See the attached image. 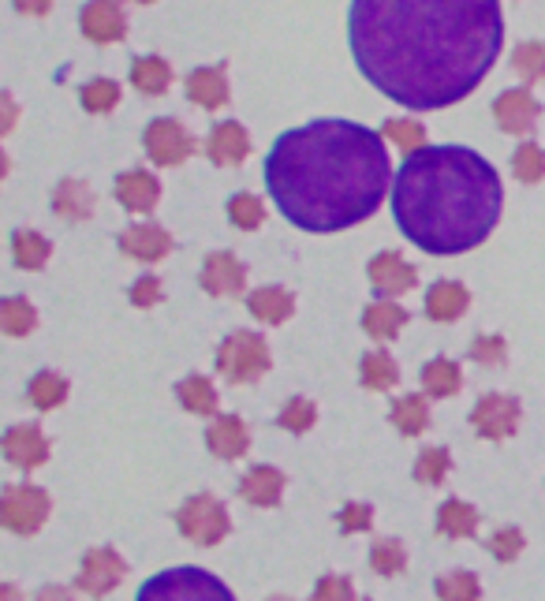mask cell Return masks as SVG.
Masks as SVG:
<instances>
[{"mask_svg":"<svg viewBox=\"0 0 545 601\" xmlns=\"http://www.w3.org/2000/svg\"><path fill=\"white\" fill-rule=\"evenodd\" d=\"M493 116H497V127L508 135H527L534 131L542 116V105L534 101L531 90H505L497 101H493Z\"/></svg>","mask_w":545,"mask_h":601,"instance_id":"obj_14","label":"cell"},{"mask_svg":"<svg viewBox=\"0 0 545 601\" xmlns=\"http://www.w3.org/2000/svg\"><path fill=\"white\" fill-rule=\"evenodd\" d=\"M371 568L377 575H400L407 568V549H404V541H397V538H381V541H374V549H371Z\"/></svg>","mask_w":545,"mask_h":601,"instance_id":"obj_36","label":"cell"},{"mask_svg":"<svg viewBox=\"0 0 545 601\" xmlns=\"http://www.w3.org/2000/svg\"><path fill=\"white\" fill-rule=\"evenodd\" d=\"M276 422H281L288 434H307V430L317 422V408L310 400H303V396H291V400L281 408V414H276Z\"/></svg>","mask_w":545,"mask_h":601,"instance_id":"obj_41","label":"cell"},{"mask_svg":"<svg viewBox=\"0 0 545 601\" xmlns=\"http://www.w3.org/2000/svg\"><path fill=\"white\" fill-rule=\"evenodd\" d=\"M452 468V456L444 452V448H426V452H418L415 460V478L426 482V486H441V478L449 475Z\"/></svg>","mask_w":545,"mask_h":601,"instance_id":"obj_42","label":"cell"},{"mask_svg":"<svg viewBox=\"0 0 545 601\" xmlns=\"http://www.w3.org/2000/svg\"><path fill=\"white\" fill-rule=\"evenodd\" d=\"M471 307V292L459 281H438L426 292V318L433 321H456Z\"/></svg>","mask_w":545,"mask_h":601,"instance_id":"obj_23","label":"cell"},{"mask_svg":"<svg viewBox=\"0 0 545 601\" xmlns=\"http://www.w3.org/2000/svg\"><path fill=\"white\" fill-rule=\"evenodd\" d=\"M124 575H128V564H124V557L116 553V549H90V553L82 557V564H79L75 587H79L82 594H90V598H105V594H113V590L120 587Z\"/></svg>","mask_w":545,"mask_h":601,"instance_id":"obj_9","label":"cell"},{"mask_svg":"<svg viewBox=\"0 0 545 601\" xmlns=\"http://www.w3.org/2000/svg\"><path fill=\"white\" fill-rule=\"evenodd\" d=\"M206 154H209L213 165H221V168L243 165L247 154H250V135L243 131V124H236V120L217 124L213 131H209V139H206Z\"/></svg>","mask_w":545,"mask_h":601,"instance_id":"obj_17","label":"cell"},{"mask_svg":"<svg viewBox=\"0 0 545 601\" xmlns=\"http://www.w3.org/2000/svg\"><path fill=\"white\" fill-rule=\"evenodd\" d=\"M15 8H20L23 15H49V8H53V0H12Z\"/></svg>","mask_w":545,"mask_h":601,"instance_id":"obj_49","label":"cell"},{"mask_svg":"<svg viewBox=\"0 0 545 601\" xmlns=\"http://www.w3.org/2000/svg\"><path fill=\"white\" fill-rule=\"evenodd\" d=\"M270 601H291V598H270Z\"/></svg>","mask_w":545,"mask_h":601,"instance_id":"obj_53","label":"cell"},{"mask_svg":"<svg viewBox=\"0 0 545 601\" xmlns=\"http://www.w3.org/2000/svg\"><path fill=\"white\" fill-rule=\"evenodd\" d=\"M270 367H273L270 344H265L262 333L239 329V333L224 336L221 348H217V370L232 385H250V381H258Z\"/></svg>","mask_w":545,"mask_h":601,"instance_id":"obj_5","label":"cell"},{"mask_svg":"<svg viewBox=\"0 0 545 601\" xmlns=\"http://www.w3.org/2000/svg\"><path fill=\"white\" fill-rule=\"evenodd\" d=\"M273 206L303 232H343L366 221L389 194L381 135L351 120H314L284 131L265 157Z\"/></svg>","mask_w":545,"mask_h":601,"instance_id":"obj_2","label":"cell"},{"mask_svg":"<svg viewBox=\"0 0 545 601\" xmlns=\"http://www.w3.org/2000/svg\"><path fill=\"white\" fill-rule=\"evenodd\" d=\"M4 460L20 471H35L49 460V437L41 434L35 422L4 430Z\"/></svg>","mask_w":545,"mask_h":601,"instance_id":"obj_13","label":"cell"},{"mask_svg":"<svg viewBox=\"0 0 545 601\" xmlns=\"http://www.w3.org/2000/svg\"><path fill=\"white\" fill-rule=\"evenodd\" d=\"M381 131L389 135L400 150H407V154H415V150L426 146V127L418 120H385Z\"/></svg>","mask_w":545,"mask_h":601,"instance_id":"obj_43","label":"cell"},{"mask_svg":"<svg viewBox=\"0 0 545 601\" xmlns=\"http://www.w3.org/2000/svg\"><path fill=\"white\" fill-rule=\"evenodd\" d=\"M239 497L255 508H276L284 497V475L276 468H270V463H258V468H250L247 475H243Z\"/></svg>","mask_w":545,"mask_h":601,"instance_id":"obj_21","label":"cell"},{"mask_svg":"<svg viewBox=\"0 0 545 601\" xmlns=\"http://www.w3.org/2000/svg\"><path fill=\"white\" fill-rule=\"evenodd\" d=\"M35 601H72V590L68 587H56V583H53V587H41Z\"/></svg>","mask_w":545,"mask_h":601,"instance_id":"obj_50","label":"cell"},{"mask_svg":"<svg viewBox=\"0 0 545 601\" xmlns=\"http://www.w3.org/2000/svg\"><path fill=\"white\" fill-rule=\"evenodd\" d=\"M392 422H397L400 434L407 437H418L426 426H430V408H426L423 396H400L397 404H392Z\"/></svg>","mask_w":545,"mask_h":601,"instance_id":"obj_33","label":"cell"},{"mask_svg":"<svg viewBox=\"0 0 545 601\" xmlns=\"http://www.w3.org/2000/svg\"><path fill=\"white\" fill-rule=\"evenodd\" d=\"M229 221L236 225V228H258L265 221V206H262V199H255V194H247V191H239V194H232L229 199Z\"/></svg>","mask_w":545,"mask_h":601,"instance_id":"obj_40","label":"cell"},{"mask_svg":"<svg viewBox=\"0 0 545 601\" xmlns=\"http://www.w3.org/2000/svg\"><path fill=\"white\" fill-rule=\"evenodd\" d=\"M116 199L131 214H150L161 199V183L146 172V168H131V172L116 176Z\"/></svg>","mask_w":545,"mask_h":601,"instance_id":"obj_20","label":"cell"},{"mask_svg":"<svg viewBox=\"0 0 545 601\" xmlns=\"http://www.w3.org/2000/svg\"><path fill=\"white\" fill-rule=\"evenodd\" d=\"M206 448L217 460H239L250 448V430L239 414H217L206 430Z\"/></svg>","mask_w":545,"mask_h":601,"instance_id":"obj_16","label":"cell"},{"mask_svg":"<svg viewBox=\"0 0 545 601\" xmlns=\"http://www.w3.org/2000/svg\"><path fill=\"white\" fill-rule=\"evenodd\" d=\"M371 523H374V508L371 504H359V501L343 504V512H340V530H343V535L371 530Z\"/></svg>","mask_w":545,"mask_h":601,"instance_id":"obj_47","label":"cell"},{"mask_svg":"<svg viewBox=\"0 0 545 601\" xmlns=\"http://www.w3.org/2000/svg\"><path fill=\"white\" fill-rule=\"evenodd\" d=\"M485 546H490V553L497 557L501 564H508V561H516V557L523 553V530H519V527H501L497 535L485 541Z\"/></svg>","mask_w":545,"mask_h":601,"instance_id":"obj_44","label":"cell"},{"mask_svg":"<svg viewBox=\"0 0 545 601\" xmlns=\"http://www.w3.org/2000/svg\"><path fill=\"white\" fill-rule=\"evenodd\" d=\"M247 310L258 321H265V325H284V321L296 315V295L281 284L255 287V292L247 295Z\"/></svg>","mask_w":545,"mask_h":601,"instance_id":"obj_22","label":"cell"},{"mask_svg":"<svg viewBox=\"0 0 545 601\" xmlns=\"http://www.w3.org/2000/svg\"><path fill=\"white\" fill-rule=\"evenodd\" d=\"M511 172H516V180H523V183L545 180V150L538 146V142H523V146L516 150V157H511Z\"/></svg>","mask_w":545,"mask_h":601,"instance_id":"obj_38","label":"cell"},{"mask_svg":"<svg viewBox=\"0 0 545 601\" xmlns=\"http://www.w3.org/2000/svg\"><path fill=\"white\" fill-rule=\"evenodd\" d=\"M351 56L371 87L415 113L464 101L505 46L497 0H351Z\"/></svg>","mask_w":545,"mask_h":601,"instance_id":"obj_1","label":"cell"},{"mask_svg":"<svg viewBox=\"0 0 545 601\" xmlns=\"http://www.w3.org/2000/svg\"><path fill=\"white\" fill-rule=\"evenodd\" d=\"M464 385V370L452 359H430L423 367V388L426 396H456Z\"/></svg>","mask_w":545,"mask_h":601,"instance_id":"obj_28","label":"cell"},{"mask_svg":"<svg viewBox=\"0 0 545 601\" xmlns=\"http://www.w3.org/2000/svg\"><path fill=\"white\" fill-rule=\"evenodd\" d=\"M176 396H180V404L191 414H217V388H213V381L203 374L183 378L180 385H176Z\"/></svg>","mask_w":545,"mask_h":601,"instance_id":"obj_30","label":"cell"},{"mask_svg":"<svg viewBox=\"0 0 545 601\" xmlns=\"http://www.w3.org/2000/svg\"><path fill=\"white\" fill-rule=\"evenodd\" d=\"M198 284L209 295H239L243 284H247V269L236 254L229 251H213L203 261V273H198Z\"/></svg>","mask_w":545,"mask_h":601,"instance_id":"obj_15","label":"cell"},{"mask_svg":"<svg viewBox=\"0 0 545 601\" xmlns=\"http://www.w3.org/2000/svg\"><path fill=\"white\" fill-rule=\"evenodd\" d=\"M310 601H355V587L348 575H322L314 583V598Z\"/></svg>","mask_w":545,"mask_h":601,"instance_id":"obj_45","label":"cell"},{"mask_svg":"<svg viewBox=\"0 0 545 601\" xmlns=\"http://www.w3.org/2000/svg\"><path fill=\"white\" fill-rule=\"evenodd\" d=\"M392 217L426 254H464L497 228L501 176L467 146H423L400 165Z\"/></svg>","mask_w":545,"mask_h":601,"instance_id":"obj_3","label":"cell"},{"mask_svg":"<svg viewBox=\"0 0 545 601\" xmlns=\"http://www.w3.org/2000/svg\"><path fill=\"white\" fill-rule=\"evenodd\" d=\"M0 325H4L8 336H27V333H35V325H38V310L30 307L23 295H12V299H4V307H0Z\"/></svg>","mask_w":545,"mask_h":601,"instance_id":"obj_34","label":"cell"},{"mask_svg":"<svg viewBox=\"0 0 545 601\" xmlns=\"http://www.w3.org/2000/svg\"><path fill=\"white\" fill-rule=\"evenodd\" d=\"M519 414H523V408H519L516 396L490 393L471 408V426L485 442H505V437H511L519 430Z\"/></svg>","mask_w":545,"mask_h":601,"instance_id":"obj_10","label":"cell"},{"mask_svg":"<svg viewBox=\"0 0 545 601\" xmlns=\"http://www.w3.org/2000/svg\"><path fill=\"white\" fill-rule=\"evenodd\" d=\"M366 273H371V287L377 299H397V295H404L415 287L418 273L415 266L404 258L400 251H381L371 258V266H366Z\"/></svg>","mask_w":545,"mask_h":601,"instance_id":"obj_11","label":"cell"},{"mask_svg":"<svg viewBox=\"0 0 545 601\" xmlns=\"http://www.w3.org/2000/svg\"><path fill=\"white\" fill-rule=\"evenodd\" d=\"M359 374H363V385L371 388V393H389V388H397V381H400V367L389 351H366Z\"/></svg>","mask_w":545,"mask_h":601,"instance_id":"obj_29","label":"cell"},{"mask_svg":"<svg viewBox=\"0 0 545 601\" xmlns=\"http://www.w3.org/2000/svg\"><path fill=\"white\" fill-rule=\"evenodd\" d=\"M475 530H478V512L467 501L449 497V501L438 508V535H444V538H471Z\"/></svg>","mask_w":545,"mask_h":601,"instance_id":"obj_26","label":"cell"},{"mask_svg":"<svg viewBox=\"0 0 545 601\" xmlns=\"http://www.w3.org/2000/svg\"><path fill=\"white\" fill-rule=\"evenodd\" d=\"M407 325V310L400 307V303H371L363 315V329L374 336V341H392V336H400V329Z\"/></svg>","mask_w":545,"mask_h":601,"instance_id":"obj_25","label":"cell"},{"mask_svg":"<svg viewBox=\"0 0 545 601\" xmlns=\"http://www.w3.org/2000/svg\"><path fill=\"white\" fill-rule=\"evenodd\" d=\"M27 393H30V404H35L38 411H53L68 400V378L53 374V370H41V374L30 378Z\"/></svg>","mask_w":545,"mask_h":601,"instance_id":"obj_32","label":"cell"},{"mask_svg":"<svg viewBox=\"0 0 545 601\" xmlns=\"http://www.w3.org/2000/svg\"><path fill=\"white\" fill-rule=\"evenodd\" d=\"M49 254H53V243H49L41 232L20 228V232L12 235V258L20 269H41L49 261Z\"/></svg>","mask_w":545,"mask_h":601,"instance_id":"obj_31","label":"cell"},{"mask_svg":"<svg viewBox=\"0 0 545 601\" xmlns=\"http://www.w3.org/2000/svg\"><path fill=\"white\" fill-rule=\"evenodd\" d=\"M131 82H135L142 94L161 98L172 82V67L169 61H161V56H139V61L131 64Z\"/></svg>","mask_w":545,"mask_h":601,"instance_id":"obj_27","label":"cell"},{"mask_svg":"<svg viewBox=\"0 0 545 601\" xmlns=\"http://www.w3.org/2000/svg\"><path fill=\"white\" fill-rule=\"evenodd\" d=\"M79 101L87 113H108V108H116V101H120V82L90 79L87 87L79 90Z\"/></svg>","mask_w":545,"mask_h":601,"instance_id":"obj_39","label":"cell"},{"mask_svg":"<svg viewBox=\"0 0 545 601\" xmlns=\"http://www.w3.org/2000/svg\"><path fill=\"white\" fill-rule=\"evenodd\" d=\"M135 4H154V0H135Z\"/></svg>","mask_w":545,"mask_h":601,"instance_id":"obj_52","label":"cell"},{"mask_svg":"<svg viewBox=\"0 0 545 601\" xmlns=\"http://www.w3.org/2000/svg\"><path fill=\"white\" fill-rule=\"evenodd\" d=\"M433 590H438L441 601H478V598H482V587H478V575H471V572L438 575Z\"/></svg>","mask_w":545,"mask_h":601,"instance_id":"obj_35","label":"cell"},{"mask_svg":"<svg viewBox=\"0 0 545 601\" xmlns=\"http://www.w3.org/2000/svg\"><path fill=\"white\" fill-rule=\"evenodd\" d=\"M131 303H135V307H154V303H161V281H157L154 273L139 277V281L131 284Z\"/></svg>","mask_w":545,"mask_h":601,"instance_id":"obj_48","label":"cell"},{"mask_svg":"<svg viewBox=\"0 0 545 601\" xmlns=\"http://www.w3.org/2000/svg\"><path fill=\"white\" fill-rule=\"evenodd\" d=\"M176 527H180V535L187 541H195V546H217V541L229 538L232 520H229V512H224L221 497L195 494L183 501L180 512H176Z\"/></svg>","mask_w":545,"mask_h":601,"instance_id":"obj_6","label":"cell"},{"mask_svg":"<svg viewBox=\"0 0 545 601\" xmlns=\"http://www.w3.org/2000/svg\"><path fill=\"white\" fill-rule=\"evenodd\" d=\"M53 209H56V217H64V221H87V217L94 214V191L79 180L56 183Z\"/></svg>","mask_w":545,"mask_h":601,"instance_id":"obj_24","label":"cell"},{"mask_svg":"<svg viewBox=\"0 0 545 601\" xmlns=\"http://www.w3.org/2000/svg\"><path fill=\"white\" fill-rule=\"evenodd\" d=\"M187 98L195 101L198 108H224L229 105V67L224 64H213V67H195L187 75Z\"/></svg>","mask_w":545,"mask_h":601,"instance_id":"obj_18","label":"cell"},{"mask_svg":"<svg viewBox=\"0 0 545 601\" xmlns=\"http://www.w3.org/2000/svg\"><path fill=\"white\" fill-rule=\"evenodd\" d=\"M511 67H516L523 82L545 79V46L542 41H523V46H516V53H511Z\"/></svg>","mask_w":545,"mask_h":601,"instance_id":"obj_37","label":"cell"},{"mask_svg":"<svg viewBox=\"0 0 545 601\" xmlns=\"http://www.w3.org/2000/svg\"><path fill=\"white\" fill-rule=\"evenodd\" d=\"M49 494L38 486H8L0 497V523L12 535H35L41 523L49 520Z\"/></svg>","mask_w":545,"mask_h":601,"instance_id":"obj_7","label":"cell"},{"mask_svg":"<svg viewBox=\"0 0 545 601\" xmlns=\"http://www.w3.org/2000/svg\"><path fill=\"white\" fill-rule=\"evenodd\" d=\"M120 251L135 261H161L172 251V235L161 225H131L120 235Z\"/></svg>","mask_w":545,"mask_h":601,"instance_id":"obj_19","label":"cell"},{"mask_svg":"<svg viewBox=\"0 0 545 601\" xmlns=\"http://www.w3.org/2000/svg\"><path fill=\"white\" fill-rule=\"evenodd\" d=\"M0 598H4V601H20V590H15L12 583H8V587L0 590Z\"/></svg>","mask_w":545,"mask_h":601,"instance_id":"obj_51","label":"cell"},{"mask_svg":"<svg viewBox=\"0 0 545 601\" xmlns=\"http://www.w3.org/2000/svg\"><path fill=\"white\" fill-rule=\"evenodd\" d=\"M79 27L94 46H113V41L128 38V20H124L116 0H90V4H82Z\"/></svg>","mask_w":545,"mask_h":601,"instance_id":"obj_12","label":"cell"},{"mask_svg":"<svg viewBox=\"0 0 545 601\" xmlns=\"http://www.w3.org/2000/svg\"><path fill=\"white\" fill-rule=\"evenodd\" d=\"M142 146H146V154L154 165L161 168H176L183 165V161L191 157V150H195V139H191V131L183 127L180 120H172V116H161V120H154L142 131Z\"/></svg>","mask_w":545,"mask_h":601,"instance_id":"obj_8","label":"cell"},{"mask_svg":"<svg viewBox=\"0 0 545 601\" xmlns=\"http://www.w3.org/2000/svg\"><path fill=\"white\" fill-rule=\"evenodd\" d=\"M508 344L501 341V336H475L471 341V359L475 362H485V367H497L501 359H505Z\"/></svg>","mask_w":545,"mask_h":601,"instance_id":"obj_46","label":"cell"},{"mask_svg":"<svg viewBox=\"0 0 545 601\" xmlns=\"http://www.w3.org/2000/svg\"><path fill=\"white\" fill-rule=\"evenodd\" d=\"M135 601H236V598H232V590L217 575L187 564V568H169L157 572L154 579H146L139 587Z\"/></svg>","mask_w":545,"mask_h":601,"instance_id":"obj_4","label":"cell"}]
</instances>
